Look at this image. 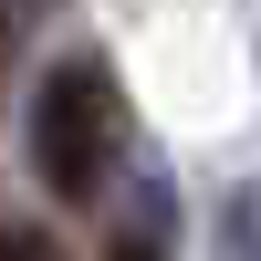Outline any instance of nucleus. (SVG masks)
Instances as JSON below:
<instances>
[{
    "instance_id": "1",
    "label": "nucleus",
    "mask_w": 261,
    "mask_h": 261,
    "mask_svg": "<svg viewBox=\"0 0 261 261\" xmlns=\"http://www.w3.org/2000/svg\"><path fill=\"white\" fill-rule=\"evenodd\" d=\"M125 157V94L105 63H53L32 94V167L42 188H63V199H94L105 178H115Z\"/></svg>"
},
{
    "instance_id": "2",
    "label": "nucleus",
    "mask_w": 261,
    "mask_h": 261,
    "mask_svg": "<svg viewBox=\"0 0 261 261\" xmlns=\"http://www.w3.org/2000/svg\"><path fill=\"white\" fill-rule=\"evenodd\" d=\"M220 251H230V261H261V178H241V188L220 199Z\"/></svg>"
},
{
    "instance_id": "3",
    "label": "nucleus",
    "mask_w": 261,
    "mask_h": 261,
    "mask_svg": "<svg viewBox=\"0 0 261 261\" xmlns=\"http://www.w3.org/2000/svg\"><path fill=\"white\" fill-rule=\"evenodd\" d=\"M0 261H63V251H53V241H42V230H32V220H11V230H0Z\"/></svg>"
},
{
    "instance_id": "4",
    "label": "nucleus",
    "mask_w": 261,
    "mask_h": 261,
    "mask_svg": "<svg viewBox=\"0 0 261 261\" xmlns=\"http://www.w3.org/2000/svg\"><path fill=\"white\" fill-rule=\"evenodd\" d=\"M115 261H167V251L157 241H115Z\"/></svg>"
},
{
    "instance_id": "5",
    "label": "nucleus",
    "mask_w": 261,
    "mask_h": 261,
    "mask_svg": "<svg viewBox=\"0 0 261 261\" xmlns=\"http://www.w3.org/2000/svg\"><path fill=\"white\" fill-rule=\"evenodd\" d=\"M0 73H11V11H0Z\"/></svg>"
}]
</instances>
